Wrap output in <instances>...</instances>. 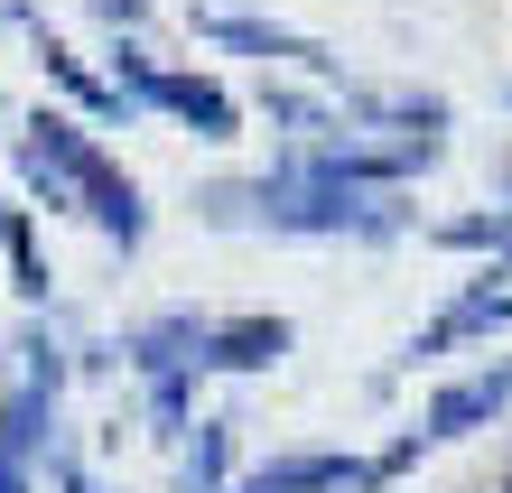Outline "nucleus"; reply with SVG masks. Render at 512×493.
I'll use <instances>...</instances> for the list:
<instances>
[{
    "label": "nucleus",
    "instance_id": "nucleus-1",
    "mask_svg": "<svg viewBox=\"0 0 512 493\" xmlns=\"http://www.w3.org/2000/svg\"><path fill=\"white\" fill-rule=\"evenodd\" d=\"M196 224H215V233H280V242H401L410 205L326 177L308 149H280L261 177H215V187H196Z\"/></svg>",
    "mask_w": 512,
    "mask_h": 493
},
{
    "label": "nucleus",
    "instance_id": "nucleus-2",
    "mask_svg": "<svg viewBox=\"0 0 512 493\" xmlns=\"http://www.w3.org/2000/svg\"><path fill=\"white\" fill-rule=\"evenodd\" d=\"M10 159H19L28 205L84 214L112 252H140V242H149V196H140V177L94 140V121H75V112H28V131H19Z\"/></svg>",
    "mask_w": 512,
    "mask_h": 493
},
{
    "label": "nucleus",
    "instance_id": "nucleus-3",
    "mask_svg": "<svg viewBox=\"0 0 512 493\" xmlns=\"http://www.w3.org/2000/svg\"><path fill=\"white\" fill-rule=\"evenodd\" d=\"M187 28H196L205 47H224V56H261L270 75H280V66H289V75H317L326 94L345 84V66L308 38V28H280V19H252V10H187Z\"/></svg>",
    "mask_w": 512,
    "mask_h": 493
},
{
    "label": "nucleus",
    "instance_id": "nucleus-4",
    "mask_svg": "<svg viewBox=\"0 0 512 493\" xmlns=\"http://www.w3.org/2000/svg\"><path fill=\"white\" fill-rule=\"evenodd\" d=\"M131 112H159V121H177V131H196V140H215V149L243 140V103H233L215 75H196V66H159L131 94Z\"/></svg>",
    "mask_w": 512,
    "mask_h": 493
},
{
    "label": "nucleus",
    "instance_id": "nucleus-5",
    "mask_svg": "<svg viewBox=\"0 0 512 493\" xmlns=\"http://www.w3.org/2000/svg\"><path fill=\"white\" fill-rule=\"evenodd\" d=\"M512 326V289H503V270H485V280H466L457 298L438 307V317H419L410 335V363H438V354H466V345H494V335Z\"/></svg>",
    "mask_w": 512,
    "mask_h": 493
},
{
    "label": "nucleus",
    "instance_id": "nucleus-6",
    "mask_svg": "<svg viewBox=\"0 0 512 493\" xmlns=\"http://www.w3.org/2000/svg\"><path fill=\"white\" fill-rule=\"evenodd\" d=\"M336 112L373 140H447V103L419 94V84H336Z\"/></svg>",
    "mask_w": 512,
    "mask_h": 493
},
{
    "label": "nucleus",
    "instance_id": "nucleus-7",
    "mask_svg": "<svg viewBox=\"0 0 512 493\" xmlns=\"http://www.w3.org/2000/svg\"><path fill=\"white\" fill-rule=\"evenodd\" d=\"M512 410V354L485 363V373H457V382H438L429 400H419V438L447 447V438H475V428H494Z\"/></svg>",
    "mask_w": 512,
    "mask_h": 493
},
{
    "label": "nucleus",
    "instance_id": "nucleus-8",
    "mask_svg": "<svg viewBox=\"0 0 512 493\" xmlns=\"http://www.w3.org/2000/svg\"><path fill=\"white\" fill-rule=\"evenodd\" d=\"M298 326L280 307H243V317H205V373H280Z\"/></svg>",
    "mask_w": 512,
    "mask_h": 493
},
{
    "label": "nucleus",
    "instance_id": "nucleus-9",
    "mask_svg": "<svg viewBox=\"0 0 512 493\" xmlns=\"http://www.w3.org/2000/svg\"><path fill=\"white\" fill-rule=\"evenodd\" d=\"M243 484L252 493H373V456H354V447H280Z\"/></svg>",
    "mask_w": 512,
    "mask_h": 493
},
{
    "label": "nucleus",
    "instance_id": "nucleus-10",
    "mask_svg": "<svg viewBox=\"0 0 512 493\" xmlns=\"http://www.w3.org/2000/svg\"><path fill=\"white\" fill-rule=\"evenodd\" d=\"M122 363L140 382H168V373H205V317L196 307H159V317L122 326Z\"/></svg>",
    "mask_w": 512,
    "mask_h": 493
},
{
    "label": "nucleus",
    "instance_id": "nucleus-11",
    "mask_svg": "<svg viewBox=\"0 0 512 493\" xmlns=\"http://www.w3.org/2000/svg\"><path fill=\"white\" fill-rule=\"evenodd\" d=\"M0 447L10 456H28V466H56V456H66V400L56 391H28V382H10L0 391Z\"/></svg>",
    "mask_w": 512,
    "mask_h": 493
},
{
    "label": "nucleus",
    "instance_id": "nucleus-12",
    "mask_svg": "<svg viewBox=\"0 0 512 493\" xmlns=\"http://www.w3.org/2000/svg\"><path fill=\"white\" fill-rule=\"evenodd\" d=\"M28 56H38V75H47L56 94L75 103V121H131V103L112 94V75H94V66H84V56H75L66 38H56V28H38V38H28Z\"/></svg>",
    "mask_w": 512,
    "mask_h": 493
},
{
    "label": "nucleus",
    "instance_id": "nucleus-13",
    "mask_svg": "<svg viewBox=\"0 0 512 493\" xmlns=\"http://www.w3.org/2000/svg\"><path fill=\"white\" fill-rule=\"evenodd\" d=\"M233 456H243V419H196L187 447H177V484L168 493H233Z\"/></svg>",
    "mask_w": 512,
    "mask_h": 493
},
{
    "label": "nucleus",
    "instance_id": "nucleus-14",
    "mask_svg": "<svg viewBox=\"0 0 512 493\" xmlns=\"http://www.w3.org/2000/svg\"><path fill=\"white\" fill-rule=\"evenodd\" d=\"M0 261H10V289L28 307H47L56 298V270H47V242H38V205H0Z\"/></svg>",
    "mask_w": 512,
    "mask_h": 493
},
{
    "label": "nucleus",
    "instance_id": "nucleus-15",
    "mask_svg": "<svg viewBox=\"0 0 512 493\" xmlns=\"http://www.w3.org/2000/svg\"><path fill=\"white\" fill-rule=\"evenodd\" d=\"M19 382H28V391H56V400H66V382H75V345H66L47 317L19 326Z\"/></svg>",
    "mask_w": 512,
    "mask_h": 493
},
{
    "label": "nucleus",
    "instance_id": "nucleus-16",
    "mask_svg": "<svg viewBox=\"0 0 512 493\" xmlns=\"http://www.w3.org/2000/svg\"><path fill=\"white\" fill-rule=\"evenodd\" d=\"M196 382H205V373L140 382V400H149V438H159V447H187V428H196Z\"/></svg>",
    "mask_w": 512,
    "mask_h": 493
},
{
    "label": "nucleus",
    "instance_id": "nucleus-17",
    "mask_svg": "<svg viewBox=\"0 0 512 493\" xmlns=\"http://www.w3.org/2000/svg\"><path fill=\"white\" fill-rule=\"evenodd\" d=\"M438 242H447V252H494V261H512V205H494V214H447Z\"/></svg>",
    "mask_w": 512,
    "mask_h": 493
},
{
    "label": "nucleus",
    "instance_id": "nucleus-18",
    "mask_svg": "<svg viewBox=\"0 0 512 493\" xmlns=\"http://www.w3.org/2000/svg\"><path fill=\"white\" fill-rule=\"evenodd\" d=\"M84 10H94V19L112 28V38H140V28H149V10H159V0H84Z\"/></svg>",
    "mask_w": 512,
    "mask_h": 493
},
{
    "label": "nucleus",
    "instance_id": "nucleus-19",
    "mask_svg": "<svg viewBox=\"0 0 512 493\" xmlns=\"http://www.w3.org/2000/svg\"><path fill=\"white\" fill-rule=\"evenodd\" d=\"M419 456H429V438H419V428H401V438H391V447L373 456V484H391V475H410Z\"/></svg>",
    "mask_w": 512,
    "mask_h": 493
},
{
    "label": "nucleus",
    "instance_id": "nucleus-20",
    "mask_svg": "<svg viewBox=\"0 0 512 493\" xmlns=\"http://www.w3.org/2000/svg\"><path fill=\"white\" fill-rule=\"evenodd\" d=\"M0 493H47V475L28 466V456H10V447H0Z\"/></svg>",
    "mask_w": 512,
    "mask_h": 493
},
{
    "label": "nucleus",
    "instance_id": "nucleus-21",
    "mask_svg": "<svg viewBox=\"0 0 512 493\" xmlns=\"http://www.w3.org/2000/svg\"><path fill=\"white\" fill-rule=\"evenodd\" d=\"M0 28H19V38H38V28H47V19H38V10H28V0H0Z\"/></svg>",
    "mask_w": 512,
    "mask_h": 493
},
{
    "label": "nucleus",
    "instance_id": "nucleus-22",
    "mask_svg": "<svg viewBox=\"0 0 512 493\" xmlns=\"http://www.w3.org/2000/svg\"><path fill=\"white\" fill-rule=\"evenodd\" d=\"M494 270H503V280H512V261H494Z\"/></svg>",
    "mask_w": 512,
    "mask_h": 493
},
{
    "label": "nucleus",
    "instance_id": "nucleus-23",
    "mask_svg": "<svg viewBox=\"0 0 512 493\" xmlns=\"http://www.w3.org/2000/svg\"><path fill=\"white\" fill-rule=\"evenodd\" d=\"M503 205H512V177H503Z\"/></svg>",
    "mask_w": 512,
    "mask_h": 493
},
{
    "label": "nucleus",
    "instance_id": "nucleus-24",
    "mask_svg": "<svg viewBox=\"0 0 512 493\" xmlns=\"http://www.w3.org/2000/svg\"><path fill=\"white\" fill-rule=\"evenodd\" d=\"M503 493H512V466H503Z\"/></svg>",
    "mask_w": 512,
    "mask_h": 493
},
{
    "label": "nucleus",
    "instance_id": "nucleus-25",
    "mask_svg": "<svg viewBox=\"0 0 512 493\" xmlns=\"http://www.w3.org/2000/svg\"><path fill=\"white\" fill-rule=\"evenodd\" d=\"M233 493H252V484H233Z\"/></svg>",
    "mask_w": 512,
    "mask_h": 493
}]
</instances>
